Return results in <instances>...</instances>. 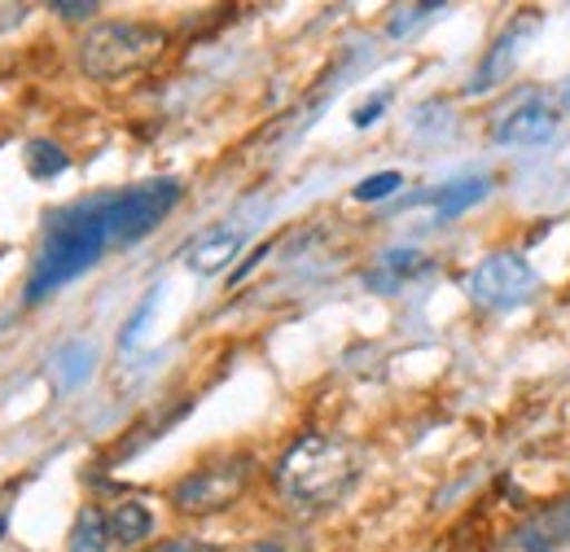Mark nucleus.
I'll return each instance as SVG.
<instances>
[{
	"label": "nucleus",
	"instance_id": "f257e3e1",
	"mask_svg": "<svg viewBox=\"0 0 570 552\" xmlns=\"http://www.w3.org/2000/svg\"><path fill=\"white\" fill-rule=\"evenodd\" d=\"M115 250L110 237V215H106V194L101 198H83L75 207H62L49 215L45 224V241L36 250L31 264V280L22 289V298L36 307L40 298H49L53 289L71 285L75 276H83L88 268H97V259Z\"/></svg>",
	"mask_w": 570,
	"mask_h": 552
},
{
	"label": "nucleus",
	"instance_id": "f03ea898",
	"mask_svg": "<svg viewBox=\"0 0 570 552\" xmlns=\"http://www.w3.org/2000/svg\"><path fill=\"white\" fill-rule=\"evenodd\" d=\"M360 456L356 443L334 438V434H303L277 465V491L294 509L321 513L334 509L360 479Z\"/></svg>",
	"mask_w": 570,
	"mask_h": 552
},
{
	"label": "nucleus",
	"instance_id": "7ed1b4c3",
	"mask_svg": "<svg viewBox=\"0 0 570 552\" xmlns=\"http://www.w3.org/2000/svg\"><path fill=\"white\" fill-rule=\"evenodd\" d=\"M163 53H167V31L154 22H141V18L97 22L79 40V70L97 83H119L149 70Z\"/></svg>",
	"mask_w": 570,
	"mask_h": 552
},
{
	"label": "nucleus",
	"instance_id": "20e7f679",
	"mask_svg": "<svg viewBox=\"0 0 570 552\" xmlns=\"http://www.w3.org/2000/svg\"><path fill=\"white\" fill-rule=\"evenodd\" d=\"M255 479V461L246 452H228V456H212L198 470H189L180 483L171 486V509L185 518H212L233 509L246 486Z\"/></svg>",
	"mask_w": 570,
	"mask_h": 552
},
{
	"label": "nucleus",
	"instance_id": "39448f33",
	"mask_svg": "<svg viewBox=\"0 0 570 552\" xmlns=\"http://www.w3.org/2000/svg\"><path fill=\"white\" fill-rule=\"evenodd\" d=\"M465 294L483 312H518L540 294V273L518 250H492L470 268Z\"/></svg>",
	"mask_w": 570,
	"mask_h": 552
},
{
	"label": "nucleus",
	"instance_id": "423d86ee",
	"mask_svg": "<svg viewBox=\"0 0 570 552\" xmlns=\"http://www.w3.org/2000/svg\"><path fill=\"white\" fill-rule=\"evenodd\" d=\"M180 180L158 176V180H141L132 189L106 194V215H110V237L115 246H137L145 241L171 210L180 207Z\"/></svg>",
	"mask_w": 570,
	"mask_h": 552
},
{
	"label": "nucleus",
	"instance_id": "0eeeda50",
	"mask_svg": "<svg viewBox=\"0 0 570 552\" xmlns=\"http://www.w3.org/2000/svg\"><path fill=\"white\" fill-rule=\"evenodd\" d=\"M570 549V491L531 509L504 540L500 552H562Z\"/></svg>",
	"mask_w": 570,
	"mask_h": 552
},
{
	"label": "nucleus",
	"instance_id": "6e6552de",
	"mask_svg": "<svg viewBox=\"0 0 570 552\" xmlns=\"http://www.w3.org/2000/svg\"><path fill=\"white\" fill-rule=\"evenodd\" d=\"M535 31H540L535 13H522L518 22H509L497 40H492V49H488V58L479 62V70L470 75L465 92H470V97H479V92H492L497 83H504V79L518 70V62H522V49H527V40H531Z\"/></svg>",
	"mask_w": 570,
	"mask_h": 552
},
{
	"label": "nucleus",
	"instance_id": "1a4fd4ad",
	"mask_svg": "<svg viewBox=\"0 0 570 552\" xmlns=\"http://www.w3.org/2000/svg\"><path fill=\"white\" fill-rule=\"evenodd\" d=\"M558 137V106H549L544 97H527L513 110H504L492 128V140L504 149H535Z\"/></svg>",
	"mask_w": 570,
	"mask_h": 552
},
{
	"label": "nucleus",
	"instance_id": "9d476101",
	"mask_svg": "<svg viewBox=\"0 0 570 552\" xmlns=\"http://www.w3.org/2000/svg\"><path fill=\"white\" fill-rule=\"evenodd\" d=\"M242 246H246V233H242V228H212V233H203V237L185 250V268L194 276L224 273V268H233V259L242 255Z\"/></svg>",
	"mask_w": 570,
	"mask_h": 552
},
{
	"label": "nucleus",
	"instance_id": "9b49d317",
	"mask_svg": "<svg viewBox=\"0 0 570 552\" xmlns=\"http://www.w3.org/2000/svg\"><path fill=\"white\" fill-rule=\"evenodd\" d=\"M426 268H430V259L422 250H413V246L386 250V255L364 273V289H373V294H400L409 280H417Z\"/></svg>",
	"mask_w": 570,
	"mask_h": 552
},
{
	"label": "nucleus",
	"instance_id": "f8f14e48",
	"mask_svg": "<svg viewBox=\"0 0 570 552\" xmlns=\"http://www.w3.org/2000/svg\"><path fill=\"white\" fill-rule=\"evenodd\" d=\"M488 194H492V176H461V180H448L443 189L422 194L413 203H430L434 219H456V215H465L470 207H479Z\"/></svg>",
	"mask_w": 570,
	"mask_h": 552
},
{
	"label": "nucleus",
	"instance_id": "ddd939ff",
	"mask_svg": "<svg viewBox=\"0 0 570 552\" xmlns=\"http://www.w3.org/2000/svg\"><path fill=\"white\" fill-rule=\"evenodd\" d=\"M106 526H110V544L137 549L154 535V513L145 509L141 500H124V504L106 509Z\"/></svg>",
	"mask_w": 570,
	"mask_h": 552
},
{
	"label": "nucleus",
	"instance_id": "4468645a",
	"mask_svg": "<svg viewBox=\"0 0 570 552\" xmlns=\"http://www.w3.org/2000/svg\"><path fill=\"white\" fill-rule=\"evenodd\" d=\"M110 549V526H106V509H83L75 518L67 552H106Z\"/></svg>",
	"mask_w": 570,
	"mask_h": 552
},
{
	"label": "nucleus",
	"instance_id": "2eb2a0df",
	"mask_svg": "<svg viewBox=\"0 0 570 552\" xmlns=\"http://www.w3.org/2000/svg\"><path fill=\"white\" fill-rule=\"evenodd\" d=\"M22 158H27V171H31L36 180H58V176L71 167V154H67L62 145H53V140H31Z\"/></svg>",
	"mask_w": 570,
	"mask_h": 552
},
{
	"label": "nucleus",
	"instance_id": "dca6fc26",
	"mask_svg": "<svg viewBox=\"0 0 570 552\" xmlns=\"http://www.w3.org/2000/svg\"><path fill=\"white\" fill-rule=\"evenodd\" d=\"M404 189V176L400 171H377V176H368V180H360L356 185V203H382V198H391V194H400Z\"/></svg>",
	"mask_w": 570,
	"mask_h": 552
},
{
	"label": "nucleus",
	"instance_id": "f3484780",
	"mask_svg": "<svg viewBox=\"0 0 570 552\" xmlns=\"http://www.w3.org/2000/svg\"><path fill=\"white\" fill-rule=\"evenodd\" d=\"M88 368H92V346L75 343L62 351V382L75 386V382H83L88 377Z\"/></svg>",
	"mask_w": 570,
	"mask_h": 552
},
{
	"label": "nucleus",
	"instance_id": "a211bd4d",
	"mask_svg": "<svg viewBox=\"0 0 570 552\" xmlns=\"http://www.w3.org/2000/svg\"><path fill=\"white\" fill-rule=\"evenodd\" d=\"M154 303H158V289H149L141 298V307L132 312V321L124 325V334H119V343H124V351H132V346L141 343V329L149 325V316H154Z\"/></svg>",
	"mask_w": 570,
	"mask_h": 552
},
{
	"label": "nucleus",
	"instance_id": "6ab92c4d",
	"mask_svg": "<svg viewBox=\"0 0 570 552\" xmlns=\"http://www.w3.org/2000/svg\"><path fill=\"white\" fill-rule=\"evenodd\" d=\"M434 13H443V4H417L413 13H395V22H391V36H409V31L417 27V18H434Z\"/></svg>",
	"mask_w": 570,
	"mask_h": 552
},
{
	"label": "nucleus",
	"instance_id": "aec40b11",
	"mask_svg": "<svg viewBox=\"0 0 570 552\" xmlns=\"http://www.w3.org/2000/svg\"><path fill=\"white\" fill-rule=\"evenodd\" d=\"M386 101H391V92H382V97H373L368 106H360L356 115H352V124H356V128H368V124H373V119H377V115L386 110Z\"/></svg>",
	"mask_w": 570,
	"mask_h": 552
},
{
	"label": "nucleus",
	"instance_id": "412c9836",
	"mask_svg": "<svg viewBox=\"0 0 570 552\" xmlns=\"http://www.w3.org/2000/svg\"><path fill=\"white\" fill-rule=\"evenodd\" d=\"M145 552H215L212 544H198V540H163V544H154V549Z\"/></svg>",
	"mask_w": 570,
	"mask_h": 552
},
{
	"label": "nucleus",
	"instance_id": "4be33fe9",
	"mask_svg": "<svg viewBox=\"0 0 570 552\" xmlns=\"http://www.w3.org/2000/svg\"><path fill=\"white\" fill-rule=\"evenodd\" d=\"M53 13H58V18H92L97 4H53Z\"/></svg>",
	"mask_w": 570,
	"mask_h": 552
},
{
	"label": "nucleus",
	"instance_id": "5701e85b",
	"mask_svg": "<svg viewBox=\"0 0 570 552\" xmlns=\"http://www.w3.org/2000/svg\"><path fill=\"white\" fill-rule=\"evenodd\" d=\"M246 552H298L294 544H285V540H264V544H250Z\"/></svg>",
	"mask_w": 570,
	"mask_h": 552
},
{
	"label": "nucleus",
	"instance_id": "b1692460",
	"mask_svg": "<svg viewBox=\"0 0 570 552\" xmlns=\"http://www.w3.org/2000/svg\"><path fill=\"white\" fill-rule=\"evenodd\" d=\"M562 106H570V79L562 83Z\"/></svg>",
	"mask_w": 570,
	"mask_h": 552
},
{
	"label": "nucleus",
	"instance_id": "393cba45",
	"mask_svg": "<svg viewBox=\"0 0 570 552\" xmlns=\"http://www.w3.org/2000/svg\"><path fill=\"white\" fill-rule=\"evenodd\" d=\"M0 540H4V518H0Z\"/></svg>",
	"mask_w": 570,
	"mask_h": 552
},
{
	"label": "nucleus",
	"instance_id": "a878e982",
	"mask_svg": "<svg viewBox=\"0 0 570 552\" xmlns=\"http://www.w3.org/2000/svg\"><path fill=\"white\" fill-rule=\"evenodd\" d=\"M0 255H4V250H0Z\"/></svg>",
	"mask_w": 570,
	"mask_h": 552
}]
</instances>
